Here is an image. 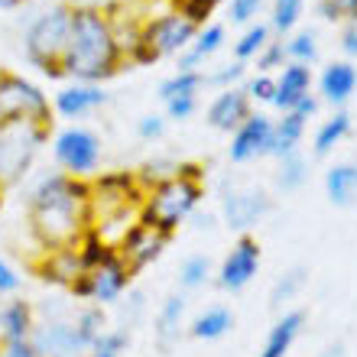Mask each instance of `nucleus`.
<instances>
[{"instance_id": "4", "label": "nucleus", "mask_w": 357, "mask_h": 357, "mask_svg": "<svg viewBox=\"0 0 357 357\" xmlns=\"http://www.w3.org/2000/svg\"><path fill=\"white\" fill-rule=\"evenodd\" d=\"M202 198H205V182L188 176H172L162 185L146 188V195L140 202V221L172 237L178 227L192 221V215L202 208Z\"/></svg>"}, {"instance_id": "19", "label": "nucleus", "mask_w": 357, "mask_h": 357, "mask_svg": "<svg viewBox=\"0 0 357 357\" xmlns=\"http://www.w3.org/2000/svg\"><path fill=\"white\" fill-rule=\"evenodd\" d=\"M36 273H39V280L49 282V286L72 289V286H75V280L85 273V260H82L78 244L59 247V250H43V260L36 264Z\"/></svg>"}, {"instance_id": "6", "label": "nucleus", "mask_w": 357, "mask_h": 357, "mask_svg": "<svg viewBox=\"0 0 357 357\" xmlns=\"http://www.w3.org/2000/svg\"><path fill=\"white\" fill-rule=\"evenodd\" d=\"M130 282H133V270L127 266V260L117 250H107L98 264L88 266L78 276L68 292L75 299H82L85 305H101L104 309V305H117L130 292Z\"/></svg>"}, {"instance_id": "12", "label": "nucleus", "mask_w": 357, "mask_h": 357, "mask_svg": "<svg viewBox=\"0 0 357 357\" xmlns=\"http://www.w3.org/2000/svg\"><path fill=\"white\" fill-rule=\"evenodd\" d=\"M260 264H264L260 241H257V237H250V234H241L234 244H231V250L225 254V260L218 264L215 282L225 292H244L247 286L257 280Z\"/></svg>"}, {"instance_id": "26", "label": "nucleus", "mask_w": 357, "mask_h": 357, "mask_svg": "<svg viewBox=\"0 0 357 357\" xmlns=\"http://www.w3.org/2000/svg\"><path fill=\"white\" fill-rule=\"evenodd\" d=\"M231 328H234V312L227 305H208L188 321V335L195 341H221L225 335H231Z\"/></svg>"}, {"instance_id": "8", "label": "nucleus", "mask_w": 357, "mask_h": 357, "mask_svg": "<svg viewBox=\"0 0 357 357\" xmlns=\"http://www.w3.org/2000/svg\"><path fill=\"white\" fill-rule=\"evenodd\" d=\"M52 160L62 172L91 182L98 166H101V137L88 127H78V123L62 127L52 137Z\"/></svg>"}, {"instance_id": "7", "label": "nucleus", "mask_w": 357, "mask_h": 357, "mask_svg": "<svg viewBox=\"0 0 357 357\" xmlns=\"http://www.w3.org/2000/svg\"><path fill=\"white\" fill-rule=\"evenodd\" d=\"M29 121V123H52V101L49 94L26 75L0 72V123Z\"/></svg>"}, {"instance_id": "41", "label": "nucleus", "mask_w": 357, "mask_h": 357, "mask_svg": "<svg viewBox=\"0 0 357 357\" xmlns=\"http://www.w3.org/2000/svg\"><path fill=\"white\" fill-rule=\"evenodd\" d=\"M208 75V85H215L218 91H225V88H237L241 82L247 78V66L244 62H237V59H231V62H225V66H218L215 72H205Z\"/></svg>"}, {"instance_id": "52", "label": "nucleus", "mask_w": 357, "mask_h": 357, "mask_svg": "<svg viewBox=\"0 0 357 357\" xmlns=\"http://www.w3.org/2000/svg\"><path fill=\"white\" fill-rule=\"evenodd\" d=\"M319 357H344V344H331V348H325Z\"/></svg>"}, {"instance_id": "18", "label": "nucleus", "mask_w": 357, "mask_h": 357, "mask_svg": "<svg viewBox=\"0 0 357 357\" xmlns=\"http://www.w3.org/2000/svg\"><path fill=\"white\" fill-rule=\"evenodd\" d=\"M185 315H188L185 292H172V296H166V299L160 302L156 319H153V341H156V348H160L162 354H169L178 344V338L188 331Z\"/></svg>"}, {"instance_id": "20", "label": "nucleus", "mask_w": 357, "mask_h": 357, "mask_svg": "<svg viewBox=\"0 0 357 357\" xmlns=\"http://www.w3.org/2000/svg\"><path fill=\"white\" fill-rule=\"evenodd\" d=\"M315 85H319L321 101L331 104L335 111H341V107H344V104L354 98V91H357V66L354 62H348V59L328 62V66L319 72Z\"/></svg>"}, {"instance_id": "43", "label": "nucleus", "mask_w": 357, "mask_h": 357, "mask_svg": "<svg viewBox=\"0 0 357 357\" xmlns=\"http://www.w3.org/2000/svg\"><path fill=\"white\" fill-rule=\"evenodd\" d=\"M247 94H250V101L257 104H273L276 98V75H264V72H257L254 78H247Z\"/></svg>"}, {"instance_id": "27", "label": "nucleus", "mask_w": 357, "mask_h": 357, "mask_svg": "<svg viewBox=\"0 0 357 357\" xmlns=\"http://www.w3.org/2000/svg\"><path fill=\"white\" fill-rule=\"evenodd\" d=\"M348 137H351V114L341 107V111L331 114L328 121L319 123V130H315V137H312V156L325 160V156H331V153L338 150Z\"/></svg>"}, {"instance_id": "10", "label": "nucleus", "mask_w": 357, "mask_h": 357, "mask_svg": "<svg viewBox=\"0 0 357 357\" xmlns=\"http://www.w3.org/2000/svg\"><path fill=\"white\" fill-rule=\"evenodd\" d=\"M195 36H198V26L192 20L182 17L176 7H166L162 13L143 17V43L153 49L156 59L182 56Z\"/></svg>"}, {"instance_id": "39", "label": "nucleus", "mask_w": 357, "mask_h": 357, "mask_svg": "<svg viewBox=\"0 0 357 357\" xmlns=\"http://www.w3.org/2000/svg\"><path fill=\"white\" fill-rule=\"evenodd\" d=\"M221 3H225V0H178L176 10L185 20H192L198 29H202V26H208V23H211V17L218 13V7H221Z\"/></svg>"}, {"instance_id": "22", "label": "nucleus", "mask_w": 357, "mask_h": 357, "mask_svg": "<svg viewBox=\"0 0 357 357\" xmlns=\"http://www.w3.org/2000/svg\"><path fill=\"white\" fill-rule=\"evenodd\" d=\"M33 328H36L33 302L20 299V296L0 299V348H7L10 341L33 338Z\"/></svg>"}, {"instance_id": "47", "label": "nucleus", "mask_w": 357, "mask_h": 357, "mask_svg": "<svg viewBox=\"0 0 357 357\" xmlns=\"http://www.w3.org/2000/svg\"><path fill=\"white\" fill-rule=\"evenodd\" d=\"M68 10H101V13H111L114 7H121L123 0H56Z\"/></svg>"}, {"instance_id": "23", "label": "nucleus", "mask_w": 357, "mask_h": 357, "mask_svg": "<svg viewBox=\"0 0 357 357\" xmlns=\"http://www.w3.org/2000/svg\"><path fill=\"white\" fill-rule=\"evenodd\" d=\"M302 328H305V312L286 309L280 319L270 325V331H266V338H264V348H260L257 357H289V351H292V344L299 341Z\"/></svg>"}, {"instance_id": "53", "label": "nucleus", "mask_w": 357, "mask_h": 357, "mask_svg": "<svg viewBox=\"0 0 357 357\" xmlns=\"http://www.w3.org/2000/svg\"><path fill=\"white\" fill-rule=\"evenodd\" d=\"M20 3H26V0H0V10H17Z\"/></svg>"}, {"instance_id": "33", "label": "nucleus", "mask_w": 357, "mask_h": 357, "mask_svg": "<svg viewBox=\"0 0 357 357\" xmlns=\"http://www.w3.org/2000/svg\"><path fill=\"white\" fill-rule=\"evenodd\" d=\"M75 328H78V335L85 338L88 351H91L94 341H101L104 331L111 328V321H107V312H104L101 305H82V309L75 312Z\"/></svg>"}, {"instance_id": "11", "label": "nucleus", "mask_w": 357, "mask_h": 357, "mask_svg": "<svg viewBox=\"0 0 357 357\" xmlns=\"http://www.w3.org/2000/svg\"><path fill=\"white\" fill-rule=\"evenodd\" d=\"M33 344L43 357H85L88 344L75 328V315L66 309H46V319H36Z\"/></svg>"}, {"instance_id": "38", "label": "nucleus", "mask_w": 357, "mask_h": 357, "mask_svg": "<svg viewBox=\"0 0 357 357\" xmlns=\"http://www.w3.org/2000/svg\"><path fill=\"white\" fill-rule=\"evenodd\" d=\"M117 312H121V325H117V328H127V331H130L133 325H140V319L146 315V292H143V289H133V286H130V292H127V296L117 302Z\"/></svg>"}, {"instance_id": "35", "label": "nucleus", "mask_w": 357, "mask_h": 357, "mask_svg": "<svg viewBox=\"0 0 357 357\" xmlns=\"http://www.w3.org/2000/svg\"><path fill=\"white\" fill-rule=\"evenodd\" d=\"M211 276H215V266H211V260H208L205 254H192L178 264V286L185 292L202 289Z\"/></svg>"}, {"instance_id": "34", "label": "nucleus", "mask_w": 357, "mask_h": 357, "mask_svg": "<svg viewBox=\"0 0 357 357\" xmlns=\"http://www.w3.org/2000/svg\"><path fill=\"white\" fill-rule=\"evenodd\" d=\"M302 10H305V0H273L270 3V29L282 36L296 33L302 20Z\"/></svg>"}, {"instance_id": "5", "label": "nucleus", "mask_w": 357, "mask_h": 357, "mask_svg": "<svg viewBox=\"0 0 357 357\" xmlns=\"http://www.w3.org/2000/svg\"><path fill=\"white\" fill-rule=\"evenodd\" d=\"M46 143H49L46 123H29V121L0 123V188L20 185L33 172Z\"/></svg>"}, {"instance_id": "17", "label": "nucleus", "mask_w": 357, "mask_h": 357, "mask_svg": "<svg viewBox=\"0 0 357 357\" xmlns=\"http://www.w3.org/2000/svg\"><path fill=\"white\" fill-rule=\"evenodd\" d=\"M250 114H254V101H250V94H247L244 85H237V88H225V91H218L211 98V104H208V111H205V121L221 133H234Z\"/></svg>"}, {"instance_id": "54", "label": "nucleus", "mask_w": 357, "mask_h": 357, "mask_svg": "<svg viewBox=\"0 0 357 357\" xmlns=\"http://www.w3.org/2000/svg\"><path fill=\"white\" fill-rule=\"evenodd\" d=\"M0 195H3V188H0Z\"/></svg>"}, {"instance_id": "49", "label": "nucleus", "mask_w": 357, "mask_h": 357, "mask_svg": "<svg viewBox=\"0 0 357 357\" xmlns=\"http://www.w3.org/2000/svg\"><path fill=\"white\" fill-rule=\"evenodd\" d=\"M341 49H344V56L357 59V20H344V29H341Z\"/></svg>"}, {"instance_id": "48", "label": "nucleus", "mask_w": 357, "mask_h": 357, "mask_svg": "<svg viewBox=\"0 0 357 357\" xmlns=\"http://www.w3.org/2000/svg\"><path fill=\"white\" fill-rule=\"evenodd\" d=\"M0 357H43V354L33 344V338H23V341H10L7 348H0Z\"/></svg>"}, {"instance_id": "32", "label": "nucleus", "mask_w": 357, "mask_h": 357, "mask_svg": "<svg viewBox=\"0 0 357 357\" xmlns=\"http://www.w3.org/2000/svg\"><path fill=\"white\" fill-rule=\"evenodd\" d=\"M282 46H286V59L299 66H315L319 59V36L312 29H296L289 36H282Z\"/></svg>"}, {"instance_id": "28", "label": "nucleus", "mask_w": 357, "mask_h": 357, "mask_svg": "<svg viewBox=\"0 0 357 357\" xmlns=\"http://www.w3.org/2000/svg\"><path fill=\"white\" fill-rule=\"evenodd\" d=\"M202 88H208V75L202 68H176L160 85V101L169 104L176 98H198Z\"/></svg>"}, {"instance_id": "55", "label": "nucleus", "mask_w": 357, "mask_h": 357, "mask_svg": "<svg viewBox=\"0 0 357 357\" xmlns=\"http://www.w3.org/2000/svg\"><path fill=\"white\" fill-rule=\"evenodd\" d=\"M0 72H3V68H0Z\"/></svg>"}, {"instance_id": "37", "label": "nucleus", "mask_w": 357, "mask_h": 357, "mask_svg": "<svg viewBox=\"0 0 357 357\" xmlns=\"http://www.w3.org/2000/svg\"><path fill=\"white\" fill-rule=\"evenodd\" d=\"M130 348V331L127 328H107L101 341H94L85 357H123Z\"/></svg>"}, {"instance_id": "29", "label": "nucleus", "mask_w": 357, "mask_h": 357, "mask_svg": "<svg viewBox=\"0 0 357 357\" xmlns=\"http://www.w3.org/2000/svg\"><path fill=\"white\" fill-rule=\"evenodd\" d=\"M305 282H309V270L305 266H289L286 273H280V280L273 282V289H270V305L286 312V305L302 296Z\"/></svg>"}, {"instance_id": "3", "label": "nucleus", "mask_w": 357, "mask_h": 357, "mask_svg": "<svg viewBox=\"0 0 357 357\" xmlns=\"http://www.w3.org/2000/svg\"><path fill=\"white\" fill-rule=\"evenodd\" d=\"M72 17L75 10L62 3H43L23 20V56L39 75L62 82V56H66L68 36H72Z\"/></svg>"}, {"instance_id": "30", "label": "nucleus", "mask_w": 357, "mask_h": 357, "mask_svg": "<svg viewBox=\"0 0 357 357\" xmlns=\"http://www.w3.org/2000/svg\"><path fill=\"white\" fill-rule=\"evenodd\" d=\"M273 39V29H270V23H254V26H244V33L237 36V43H234V59L237 62H254L260 52L266 49V43Z\"/></svg>"}, {"instance_id": "36", "label": "nucleus", "mask_w": 357, "mask_h": 357, "mask_svg": "<svg viewBox=\"0 0 357 357\" xmlns=\"http://www.w3.org/2000/svg\"><path fill=\"white\" fill-rule=\"evenodd\" d=\"M178 162L182 160H169V156H156V160L143 162L140 169H137V178H140L143 192L153 185H162V182H169L172 176H178Z\"/></svg>"}, {"instance_id": "25", "label": "nucleus", "mask_w": 357, "mask_h": 357, "mask_svg": "<svg viewBox=\"0 0 357 357\" xmlns=\"http://www.w3.org/2000/svg\"><path fill=\"white\" fill-rule=\"evenodd\" d=\"M227 43V29L221 23H208L198 29V36L192 39V46L178 56V68H202L211 56H218Z\"/></svg>"}, {"instance_id": "51", "label": "nucleus", "mask_w": 357, "mask_h": 357, "mask_svg": "<svg viewBox=\"0 0 357 357\" xmlns=\"http://www.w3.org/2000/svg\"><path fill=\"white\" fill-rule=\"evenodd\" d=\"M192 227H195V231H211V227H215V215H202V211H195V215H192Z\"/></svg>"}, {"instance_id": "16", "label": "nucleus", "mask_w": 357, "mask_h": 357, "mask_svg": "<svg viewBox=\"0 0 357 357\" xmlns=\"http://www.w3.org/2000/svg\"><path fill=\"white\" fill-rule=\"evenodd\" d=\"M107 104V91L104 85H85V82H66L52 94V114H59L62 121H82L88 114Z\"/></svg>"}, {"instance_id": "13", "label": "nucleus", "mask_w": 357, "mask_h": 357, "mask_svg": "<svg viewBox=\"0 0 357 357\" xmlns=\"http://www.w3.org/2000/svg\"><path fill=\"white\" fill-rule=\"evenodd\" d=\"M273 150V117L270 114L254 111L234 133H231V146H227V160L237 166L257 162L270 156Z\"/></svg>"}, {"instance_id": "46", "label": "nucleus", "mask_w": 357, "mask_h": 357, "mask_svg": "<svg viewBox=\"0 0 357 357\" xmlns=\"http://www.w3.org/2000/svg\"><path fill=\"white\" fill-rule=\"evenodd\" d=\"M198 111V98H176L166 104V121H188Z\"/></svg>"}, {"instance_id": "24", "label": "nucleus", "mask_w": 357, "mask_h": 357, "mask_svg": "<svg viewBox=\"0 0 357 357\" xmlns=\"http://www.w3.org/2000/svg\"><path fill=\"white\" fill-rule=\"evenodd\" d=\"M325 195L335 208H351L357 202V160L331 162L325 169Z\"/></svg>"}, {"instance_id": "1", "label": "nucleus", "mask_w": 357, "mask_h": 357, "mask_svg": "<svg viewBox=\"0 0 357 357\" xmlns=\"http://www.w3.org/2000/svg\"><path fill=\"white\" fill-rule=\"evenodd\" d=\"M26 218L43 250L78 244L91 231V182L62 169L43 172L26 192Z\"/></svg>"}, {"instance_id": "15", "label": "nucleus", "mask_w": 357, "mask_h": 357, "mask_svg": "<svg viewBox=\"0 0 357 357\" xmlns=\"http://www.w3.org/2000/svg\"><path fill=\"white\" fill-rule=\"evenodd\" d=\"M166 244H169V237L162 234V231L137 221V225L123 234L121 244H117V254L127 260V266H130L133 273H140V270H146V266H153L162 254H166Z\"/></svg>"}, {"instance_id": "50", "label": "nucleus", "mask_w": 357, "mask_h": 357, "mask_svg": "<svg viewBox=\"0 0 357 357\" xmlns=\"http://www.w3.org/2000/svg\"><path fill=\"white\" fill-rule=\"evenodd\" d=\"M328 3L341 13V20H357V0H328Z\"/></svg>"}, {"instance_id": "31", "label": "nucleus", "mask_w": 357, "mask_h": 357, "mask_svg": "<svg viewBox=\"0 0 357 357\" xmlns=\"http://www.w3.org/2000/svg\"><path fill=\"white\" fill-rule=\"evenodd\" d=\"M305 182H309V160L302 153L282 156L280 166H276V188L280 192H299Z\"/></svg>"}, {"instance_id": "14", "label": "nucleus", "mask_w": 357, "mask_h": 357, "mask_svg": "<svg viewBox=\"0 0 357 357\" xmlns=\"http://www.w3.org/2000/svg\"><path fill=\"white\" fill-rule=\"evenodd\" d=\"M319 111V98L309 94L305 101H299L292 111H282L280 121H273V150L270 156L282 160L289 153H299L302 140H305V130H309V121Z\"/></svg>"}, {"instance_id": "2", "label": "nucleus", "mask_w": 357, "mask_h": 357, "mask_svg": "<svg viewBox=\"0 0 357 357\" xmlns=\"http://www.w3.org/2000/svg\"><path fill=\"white\" fill-rule=\"evenodd\" d=\"M127 66L117 33H114L111 13L101 10H75L72 17V36H68L66 56H62V75L66 82H85L104 85Z\"/></svg>"}, {"instance_id": "9", "label": "nucleus", "mask_w": 357, "mask_h": 357, "mask_svg": "<svg viewBox=\"0 0 357 357\" xmlns=\"http://www.w3.org/2000/svg\"><path fill=\"white\" fill-rule=\"evenodd\" d=\"M273 211V198L266 188L250 182H231L221 188V221L237 234H250L266 215Z\"/></svg>"}, {"instance_id": "45", "label": "nucleus", "mask_w": 357, "mask_h": 357, "mask_svg": "<svg viewBox=\"0 0 357 357\" xmlns=\"http://www.w3.org/2000/svg\"><path fill=\"white\" fill-rule=\"evenodd\" d=\"M137 133H140V140H146V143L162 140V133H166V117H162V114H143L140 121H137Z\"/></svg>"}, {"instance_id": "44", "label": "nucleus", "mask_w": 357, "mask_h": 357, "mask_svg": "<svg viewBox=\"0 0 357 357\" xmlns=\"http://www.w3.org/2000/svg\"><path fill=\"white\" fill-rule=\"evenodd\" d=\"M20 286H23V276H20V270L10 264V260H3V257H0V299L17 296Z\"/></svg>"}, {"instance_id": "42", "label": "nucleus", "mask_w": 357, "mask_h": 357, "mask_svg": "<svg viewBox=\"0 0 357 357\" xmlns=\"http://www.w3.org/2000/svg\"><path fill=\"white\" fill-rule=\"evenodd\" d=\"M254 62H257V72H264V75H276V72L289 62V59H286V46H282V39H270L266 49L254 59Z\"/></svg>"}, {"instance_id": "21", "label": "nucleus", "mask_w": 357, "mask_h": 357, "mask_svg": "<svg viewBox=\"0 0 357 357\" xmlns=\"http://www.w3.org/2000/svg\"><path fill=\"white\" fill-rule=\"evenodd\" d=\"M315 85V75H312V66H299V62H286V66L276 72V98H273V107L280 111H292L299 101H305Z\"/></svg>"}, {"instance_id": "40", "label": "nucleus", "mask_w": 357, "mask_h": 357, "mask_svg": "<svg viewBox=\"0 0 357 357\" xmlns=\"http://www.w3.org/2000/svg\"><path fill=\"white\" fill-rule=\"evenodd\" d=\"M266 0H227V20L234 26H254L260 23V13H264Z\"/></svg>"}]
</instances>
